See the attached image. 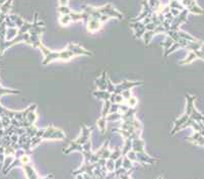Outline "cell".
<instances>
[{"label": "cell", "instance_id": "6da1fadb", "mask_svg": "<svg viewBox=\"0 0 204 179\" xmlns=\"http://www.w3.org/2000/svg\"><path fill=\"white\" fill-rule=\"evenodd\" d=\"M38 48L42 50V52L44 53L45 55V60L43 61V64L46 65L48 64L49 62L53 61V60L60 59V60H68L72 57H74L75 55H87L90 56L93 55V53L90 51H87L86 49L82 48L79 45L76 44H71L70 43L65 50L61 51V52H53V51H50L48 48H46L42 43H40L38 45Z\"/></svg>", "mask_w": 204, "mask_h": 179}, {"label": "cell", "instance_id": "7a4b0ae2", "mask_svg": "<svg viewBox=\"0 0 204 179\" xmlns=\"http://www.w3.org/2000/svg\"><path fill=\"white\" fill-rule=\"evenodd\" d=\"M65 138V134L61 129L55 128L54 126L50 125L47 129H44V132L42 134V139H63Z\"/></svg>", "mask_w": 204, "mask_h": 179}, {"label": "cell", "instance_id": "3957f363", "mask_svg": "<svg viewBox=\"0 0 204 179\" xmlns=\"http://www.w3.org/2000/svg\"><path fill=\"white\" fill-rule=\"evenodd\" d=\"M97 10L100 11L102 14H106V16H109L110 17H117L119 20L123 19V14L116 9V8L113 7L112 4H107L103 7H99Z\"/></svg>", "mask_w": 204, "mask_h": 179}, {"label": "cell", "instance_id": "277c9868", "mask_svg": "<svg viewBox=\"0 0 204 179\" xmlns=\"http://www.w3.org/2000/svg\"><path fill=\"white\" fill-rule=\"evenodd\" d=\"M86 28H87V31L88 32H97L99 31V30L100 29V27H102V23L100 22L99 20L97 19H93V17H90V20H87L86 23Z\"/></svg>", "mask_w": 204, "mask_h": 179}, {"label": "cell", "instance_id": "5b68a950", "mask_svg": "<svg viewBox=\"0 0 204 179\" xmlns=\"http://www.w3.org/2000/svg\"><path fill=\"white\" fill-rule=\"evenodd\" d=\"M131 27L135 31V35L137 38H141L143 34L145 33V25L143 23H131Z\"/></svg>", "mask_w": 204, "mask_h": 179}, {"label": "cell", "instance_id": "8992f818", "mask_svg": "<svg viewBox=\"0 0 204 179\" xmlns=\"http://www.w3.org/2000/svg\"><path fill=\"white\" fill-rule=\"evenodd\" d=\"M71 17H70L69 14H62L61 17L59 19V23H61L62 26H67L69 25L70 23H71Z\"/></svg>", "mask_w": 204, "mask_h": 179}, {"label": "cell", "instance_id": "52a82bcc", "mask_svg": "<svg viewBox=\"0 0 204 179\" xmlns=\"http://www.w3.org/2000/svg\"><path fill=\"white\" fill-rule=\"evenodd\" d=\"M106 117H100V119L97 120V126H99V128L100 129V131H102L103 133L105 132V129H106Z\"/></svg>", "mask_w": 204, "mask_h": 179}, {"label": "cell", "instance_id": "ba28073f", "mask_svg": "<svg viewBox=\"0 0 204 179\" xmlns=\"http://www.w3.org/2000/svg\"><path fill=\"white\" fill-rule=\"evenodd\" d=\"M58 11L61 13V14H69L70 13H71V9H69V7H67V5H62V6L58 7Z\"/></svg>", "mask_w": 204, "mask_h": 179}, {"label": "cell", "instance_id": "9c48e42d", "mask_svg": "<svg viewBox=\"0 0 204 179\" xmlns=\"http://www.w3.org/2000/svg\"><path fill=\"white\" fill-rule=\"evenodd\" d=\"M120 171H121V169L119 168V169H117L116 170V174H114V176H117V177H122V176H123V177H128V175L126 174V175H123V174H120ZM127 171L128 170L127 169H125V168H123L122 169V172H125V173H127Z\"/></svg>", "mask_w": 204, "mask_h": 179}, {"label": "cell", "instance_id": "30bf717a", "mask_svg": "<svg viewBox=\"0 0 204 179\" xmlns=\"http://www.w3.org/2000/svg\"><path fill=\"white\" fill-rule=\"evenodd\" d=\"M68 4V0H59V5H67Z\"/></svg>", "mask_w": 204, "mask_h": 179}]
</instances>
